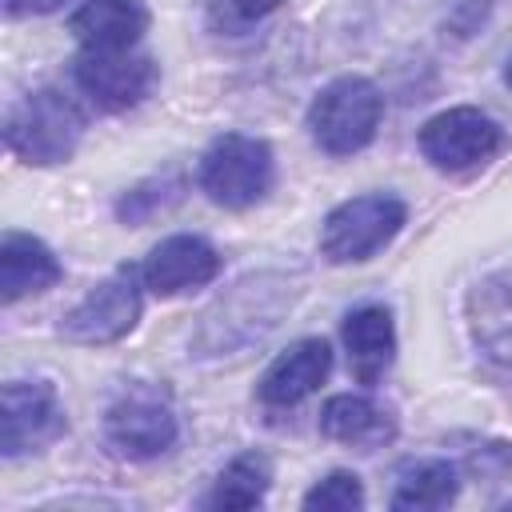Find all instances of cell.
Here are the masks:
<instances>
[{
    "mask_svg": "<svg viewBox=\"0 0 512 512\" xmlns=\"http://www.w3.org/2000/svg\"><path fill=\"white\" fill-rule=\"evenodd\" d=\"M380 116L384 96L368 76H336L316 92L308 108V128L328 156H352L376 140Z\"/></svg>",
    "mask_w": 512,
    "mask_h": 512,
    "instance_id": "cell-1",
    "label": "cell"
},
{
    "mask_svg": "<svg viewBox=\"0 0 512 512\" xmlns=\"http://www.w3.org/2000/svg\"><path fill=\"white\" fill-rule=\"evenodd\" d=\"M504 84L512 88V56H508V68H504Z\"/></svg>",
    "mask_w": 512,
    "mask_h": 512,
    "instance_id": "cell-22",
    "label": "cell"
},
{
    "mask_svg": "<svg viewBox=\"0 0 512 512\" xmlns=\"http://www.w3.org/2000/svg\"><path fill=\"white\" fill-rule=\"evenodd\" d=\"M156 84L152 56L124 48V52H80L76 60V88L100 108V112H124L136 108Z\"/></svg>",
    "mask_w": 512,
    "mask_h": 512,
    "instance_id": "cell-9",
    "label": "cell"
},
{
    "mask_svg": "<svg viewBox=\"0 0 512 512\" xmlns=\"http://www.w3.org/2000/svg\"><path fill=\"white\" fill-rule=\"evenodd\" d=\"M408 220L404 200L388 196V192H368V196H352L344 204H336L324 216L320 228V252L332 264H360L372 260Z\"/></svg>",
    "mask_w": 512,
    "mask_h": 512,
    "instance_id": "cell-4",
    "label": "cell"
},
{
    "mask_svg": "<svg viewBox=\"0 0 512 512\" xmlns=\"http://www.w3.org/2000/svg\"><path fill=\"white\" fill-rule=\"evenodd\" d=\"M64 408L44 380H8L0 392V452L8 460L48 448L64 436Z\"/></svg>",
    "mask_w": 512,
    "mask_h": 512,
    "instance_id": "cell-8",
    "label": "cell"
},
{
    "mask_svg": "<svg viewBox=\"0 0 512 512\" xmlns=\"http://www.w3.org/2000/svg\"><path fill=\"white\" fill-rule=\"evenodd\" d=\"M68 32L84 52H124L148 32V8L140 0H84L72 12Z\"/></svg>",
    "mask_w": 512,
    "mask_h": 512,
    "instance_id": "cell-12",
    "label": "cell"
},
{
    "mask_svg": "<svg viewBox=\"0 0 512 512\" xmlns=\"http://www.w3.org/2000/svg\"><path fill=\"white\" fill-rule=\"evenodd\" d=\"M64 0H4V12L8 16H44V12H56Z\"/></svg>",
    "mask_w": 512,
    "mask_h": 512,
    "instance_id": "cell-20",
    "label": "cell"
},
{
    "mask_svg": "<svg viewBox=\"0 0 512 512\" xmlns=\"http://www.w3.org/2000/svg\"><path fill=\"white\" fill-rule=\"evenodd\" d=\"M84 136V116L56 88L28 92L4 120V140L24 164H64Z\"/></svg>",
    "mask_w": 512,
    "mask_h": 512,
    "instance_id": "cell-2",
    "label": "cell"
},
{
    "mask_svg": "<svg viewBox=\"0 0 512 512\" xmlns=\"http://www.w3.org/2000/svg\"><path fill=\"white\" fill-rule=\"evenodd\" d=\"M328 368H332V348L320 336H304L268 364V372L260 376V400L268 408H292L324 384Z\"/></svg>",
    "mask_w": 512,
    "mask_h": 512,
    "instance_id": "cell-11",
    "label": "cell"
},
{
    "mask_svg": "<svg viewBox=\"0 0 512 512\" xmlns=\"http://www.w3.org/2000/svg\"><path fill=\"white\" fill-rule=\"evenodd\" d=\"M304 508L308 512H352L364 508V484L356 472H328L320 484H312L304 492Z\"/></svg>",
    "mask_w": 512,
    "mask_h": 512,
    "instance_id": "cell-19",
    "label": "cell"
},
{
    "mask_svg": "<svg viewBox=\"0 0 512 512\" xmlns=\"http://www.w3.org/2000/svg\"><path fill=\"white\" fill-rule=\"evenodd\" d=\"M344 348H348V364L356 372L360 384H376L396 356V328H392V312L384 304H360L344 316Z\"/></svg>",
    "mask_w": 512,
    "mask_h": 512,
    "instance_id": "cell-13",
    "label": "cell"
},
{
    "mask_svg": "<svg viewBox=\"0 0 512 512\" xmlns=\"http://www.w3.org/2000/svg\"><path fill=\"white\" fill-rule=\"evenodd\" d=\"M272 484V464L256 452L236 456L204 496V508H256Z\"/></svg>",
    "mask_w": 512,
    "mask_h": 512,
    "instance_id": "cell-17",
    "label": "cell"
},
{
    "mask_svg": "<svg viewBox=\"0 0 512 512\" xmlns=\"http://www.w3.org/2000/svg\"><path fill=\"white\" fill-rule=\"evenodd\" d=\"M140 320V284L132 268H116L76 308L60 316V336L72 344H112Z\"/></svg>",
    "mask_w": 512,
    "mask_h": 512,
    "instance_id": "cell-7",
    "label": "cell"
},
{
    "mask_svg": "<svg viewBox=\"0 0 512 512\" xmlns=\"http://www.w3.org/2000/svg\"><path fill=\"white\" fill-rule=\"evenodd\" d=\"M64 276L52 248L28 232H4L0 240V300L16 304L28 292H44Z\"/></svg>",
    "mask_w": 512,
    "mask_h": 512,
    "instance_id": "cell-14",
    "label": "cell"
},
{
    "mask_svg": "<svg viewBox=\"0 0 512 512\" xmlns=\"http://www.w3.org/2000/svg\"><path fill=\"white\" fill-rule=\"evenodd\" d=\"M244 20H260V16H268V12H276L284 0H228Z\"/></svg>",
    "mask_w": 512,
    "mask_h": 512,
    "instance_id": "cell-21",
    "label": "cell"
},
{
    "mask_svg": "<svg viewBox=\"0 0 512 512\" xmlns=\"http://www.w3.org/2000/svg\"><path fill=\"white\" fill-rule=\"evenodd\" d=\"M320 432L340 440V444H356V448H380L396 436V416L376 404L372 396H356V392H340L332 400H324L320 408Z\"/></svg>",
    "mask_w": 512,
    "mask_h": 512,
    "instance_id": "cell-15",
    "label": "cell"
},
{
    "mask_svg": "<svg viewBox=\"0 0 512 512\" xmlns=\"http://www.w3.org/2000/svg\"><path fill=\"white\" fill-rule=\"evenodd\" d=\"M276 180L272 148L244 132H224L200 156V188L220 208H252Z\"/></svg>",
    "mask_w": 512,
    "mask_h": 512,
    "instance_id": "cell-3",
    "label": "cell"
},
{
    "mask_svg": "<svg viewBox=\"0 0 512 512\" xmlns=\"http://www.w3.org/2000/svg\"><path fill=\"white\" fill-rule=\"evenodd\" d=\"M176 412L156 388H128L108 404L104 436L128 460H152L176 444Z\"/></svg>",
    "mask_w": 512,
    "mask_h": 512,
    "instance_id": "cell-6",
    "label": "cell"
},
{
    "mask_svg": "<svg viewBox=\"0 0 512 512\" xmlns=\"http://www.w3.org/2000/svg\"><path fill=\"white\" fill-rule=\"evenodd\" d=\"M216 272H220V256L204 236H168L148 252L140 268L144 288H152L156 296H180L188 288H204L208 280H216Z\"/></svg>",
    "mask_w": 512,
    "mask_h": 512,
    "instance_id": "cell-10",
    "label": "cell"
},
{
    "mask_svg": "<svg viewBox=\"0 0 512 512\" xmlns=\"http://www.w3.org/2000/svg\"><path fill=\"white\" fill-rule=\"evenodd\" d=\"M504 144H508L504 128L488 112H480L472 104H456L448 112H436L420 128L424 160L432 168H440V172H452V176L488 164L496 152H504Z\"/></svg>",
    "mask_w": 512,
    "mask_h": 512,
    "instance_id": "cell-5",
    "label": "cell"
},
{
    "mask_svg": "<svg viewBox=\"0 0 512 512\" xmlns=\"http://www.w3.org/2000/svg\"><path fill=\"white\" fill-rule=\"evenodd\" d=\"M460 492V476L456 464L448 460H416L400 472L396 492H392V508L396 512H432V508H448Z\"/></svg>",
    "mask_w": 512,
    "mask_h": 512,
    "instance_id": "cell-16",
    "label": "cell"
},
{
    "mask_svg": "<svg viewBox=\"0 0 512 512\" xmlns=\"http://www.w3.org/2000/svg\"><path fill=\"white\" fill-rule=\"evenodd\" d=\"M180 196H184V176H180V172H164V176H152V180L136 184L132 192H124V196L116 200V216H120L124 224H144V220H152L156 212L172 208Z\"/></svg>",
    "mask_w": 512,
    "mask_h": 512,
    "instance_id": "cell-18",
    "label": "cell"
}]
</instances>
